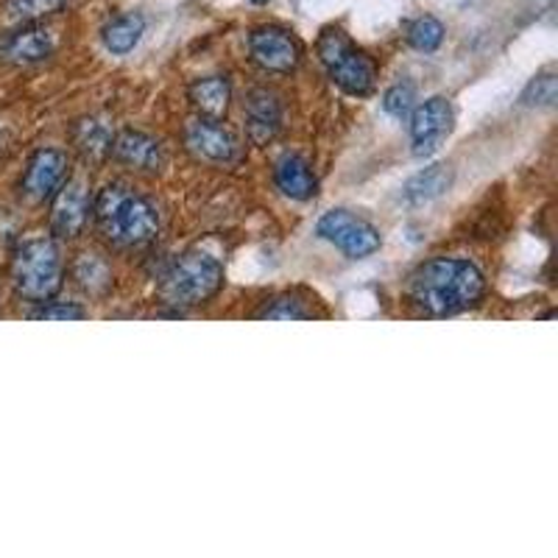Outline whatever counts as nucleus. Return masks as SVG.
Returning a JSON list of instances; mask_svg holds the SVG:
<instances>
[{
  "label": "nucleus",
  "instance_id": "1",
  "mask_svg": "<svg viewBox=\"0 0 558 558\" xmlns=\"http://www.w3.org/2000/svg\"><path fill=\"white\" fill-rule=\"evenodd\" d=\"M483 291H486L483 274L472 263L450 260V257H436L418 266L408 288L413 305L430 316H452L475 307Z\"/></svg>",
  "mask_w": 558,
  "mask_h": 558
},
{
  "label": "nucleus",
  "instance_id": "2",
  "mask_svg": "<svg viewBox=\"0 0 558 558\" xmlns=\"http://www.w3.org/2000/svg\"><path fill=\"white\" fill-rule=\"evenodd\" d=\"M93 213H96L98 232L112 246H146L159 232V216L154 204L140 196V193L123 187V184H109V187H104L98 193Z\"/></svg>",
  "mask_w": 558,
  "mask_h": 558
},
{
  "label": "nucleus",
  "instance_id": "3",
  "mask_svg": "<svg viewBox=\"0 0 558 558\" xmlns=\"http://www.w3.org/2000/svg\"><path fill=\"white\" fill-rule=\"evenodd\" d=\"M64 279L62 252L51 238H32L20 243L12 260L14 291L28 302H48L57 296Z\"/></svg>",
  "mask_w": 558,
  "mask_h": 558
},
{
  "label": "nucleus",
  "instance_id": "4",
  "mask_svg": "<svg viewBox=\"0 0 558 558\" xmlns=\"http://www.w3.org/2000/svg\"><path fill=\"white\" fill-rule=\"evenodd\" d=\"M223 282V268L204 252H184L162 274L159 291L168 305L198 307L216 296Z\"/></svg>",
  "mask_w": 558,
  "mask_h": 558
},
{
  "label": "nucleus",
  "instance_id": "5",
  "mask_svg": "<svg viewBox=\"0 0 558 558\" xmlns=\"http://www.w3.org/2000/svg\"><path fill=\"white\" fill-rule=\"evenodd\" d=\"M318 59L332 82L349 96H366L368 89L375 87V62L363 51H357L355 43L338 28H327L318 37Z\"/></svg>",
  "mask_w": 558,
  "mask_h": 558
},
{
  "label": "nucleus",
  "instance_id": "6",
  "mask_svg": "<svg viewBox=\"0 0 558 558\" xmlns=\"http://www.w3.org/2000/svg\"><path fill=\"white\" fill-rule=\"evenodd\" d=\"M318 235L336 243L347 257H368L380 248V232L347 209H332L318 221Z\"/></svg>",
  "mask_w": 558,
  "mask_h": 558
},
{
  "label": "nucleus",
  "instance_id": "7",
  "mask_svg": "<svg viewBox=\"0 0 558 558\" xmlns=\"http://www.w3.org/2000/svg\"><path fill=\"white\" fill-rule=\"evenodd\" d=\"M184 143L196 157L207 159V162H218V166H229L241 159V143L227 126H221L218 118H196L184 129Z\"/></svg>",
  "mask_w": 558,
  "mask_h": 558
},
{
  "label": "nucleus",
  "instance_id": "8",
  "mask_svg": "<svg viewBox=\"0 0 558 558\" xmlns=\"http://www.w3.org/2000/svg\"><path fill=\"white\" fill-rule=\"evenodd\" d=\"M450 132H452V107L447 98L436 96L430 98V101L422 104V107L413 109L411 137H413V154H416V157H430V154H436Z\"/></svg>",
  "mask_w": 558,
  "mask_h": 558
},
{
  "label": "nucleus",
  "instance_id": "9",
  "mask_svg": "<svg viewBox=\"0 0 558 558\" xmlns=\"http://www.w3.org/2000/svg\"><path fill=\"white\" fill-rule=\"evenodd\" d=\"M89 218V184L84 177H73L59 187L57 198H53L51 227L53 235L70 238L82 235V229L87 227Z\"/></svg>",
  "mask_w": 558,
  "mask_h": 558
},
{
  "label": "nucleus",
  "instance_id": "10",
  "mask_svg": "<svg viewBox=\"0 0 558 558\" xmlns=\"http://www.w3.org/2000/svg\"><path fill=\"white\" fill-rule=\"evenodd\" d=\"M64 177H68V154L59 148H39L23 177V196L34 204L45 202L62 187Z\"/></svg>",
  "mask_w": 558,
  "mask_h": 558
},
{
  "label": "nucleus",
  "instance_id": "11",
  "mask_svg": "<svg viewBox=\"0 0 558 558\" xmlns=\"http://www.w3.org/2000/svg\"><path fill=\"white\" fill-rule=\"evenodd\" d=\"M248 53L268 73H291L299 64V43L282 28H257L248 37Z\"/></svg>",
  "mask_w": 558,
  "mask_h": 558
},
{
  "label": "nucleus",
  "instance_id": "12",
  "mask_svg": "<svg viewBox=\"0 0 558 558\" xmlns=\"http://www.w3.org/2000/svg\"><path fill=\"white\" fill-rule=\"evenodd\" d=\"M109 154L121 166L134 168V171H157L162 166V146L154 137H148L143 132H134V129L114 134Z\"/></svg>",
  "mask_w": 558,
  "mask_h": 558
},
{
  "label": "nucleus",
  "instance_id": "13",
  "mask_svg": "<svg viewBox=\"0 0 558 558\" xmlns=\"http://www.w3.org/2000/svg\"><path fill=\"white\" fill-rule=\"evenodd\" d=\"M246 132L254 146H266L282 126V107L268 89H254L246 101Z\"/></svg>",
  "mask_w": 558,
  "mask_h": 558
},
{
  "label": "nucleus",
  "instance_id": "14",
  "mask_svg": "<svg viewBox=\"0 0 558 558\" xmlns=\"http://www.w3.org/2000/svg\"><path fill=\"white\" fill-rule=\"evenodd\" d=\"M53 51V37L51 32L45 26H37V23H26V26L14 32L12 37L3 43L0 53L9 62L17 64H32V62H43V59L51 57Z\"/></svg>",
  "mask_w": 558,
  "mask_h": 558
},
{
  "label": "nucleus",
  "instance_id": "15",
  "mask_svg": "<svg viewBox=\"0 0 558 558\" xmlns=\"http://www.w3.org/2000/svg\"><path fill=\"white\" fill-rule=\"evenodd\" d=\"M277 187L286 193L288 198H296V202H307V198L316 196V177H313L311 166H307L302 157H282L277 162Z\"/></svg>",
  "mask_w": 558,
  "mask_h": 558
},
{
  "label": "nucleus",
  "instance_id": "16",
  "mask_svg": "<svg viewBox=\"0 0 558 558\" xmlns=\"http://www.w3.org/2000/svg\"><path fill=\"white\" fill-rule=\"evenodd\" d=\"M229 98H232V89L229 82L221 76L198 78L191 87V101L198 109V114L204 118H223L229 107Z\"/></svg>",
  "mask_w": 558,
  "mask_h": 558
},
{
  "label": "nucleus",
  "instance_id": "17",
  "mask_svg": "<svg viewBox=\"0 0 558 558\" xmlns=\"http://www.w3.org/2000/svg\"><path fill=\"white\" fill-rule=\"evenodd\" d=\"M452 184L450 166H430L425 171H418L416 177L408 179L405 184V198L411 204H427L438 198Z\"/></svg>",
  "mask_w": 558,
  "mask_h": 558
},
{
  "label": "nucleus",
  "instance_id": "18",
  "mask_svg": "<svg viewBox=\"0 0 558 558\" xmlns=\"http://www.w3.org/2000/svg\"><path fill=\"white\" fill-rule=\"evenodd\" d=\"M112 137L109 126L98 118H87V121H78L73 129V140H76L78 151L84 154L93 162H101L109 157V148H112Z\"/></svg>",
  "mask_w": 558,
  "mask_h": 558
},
{
  "label": "nucleus",
  "instance_id": "19",
  "mask_svg": "<svg viewBox=\"0 0 558 558\" xmlns=\"http://www.w3.org/2000/svg\"><path fill=\"white\" fill-rule=\"evenodd\" d=\"M143 28H146V23L140 14H121L104 28V45L112 53H129L143 37Z\"/></svg>",
  "mask_w": 558,
  "mask_h": 558
},
{
  "label": "nucleus",
  "instance_id": "20",
  "mask_svg": "<svg viewBox=\"0 0 558 558\" xmlns=\"http://www.w3.org/2000/svg\"><path fill=\"white\" fill-rule=\"evenodd\" d=\"M73 277L87 293H104L112 286V271L98 254H82L73 266Z\"/></svg>",
  "mask_w": 558,
  "mask_h": 558
},
{
  "label": "nucleus",
  "instance_id": "21",
  "mask_svg": "<svg viewBox=\"0 0 558 558\" xmlns=\"http://www.w3.org/2000/svg\"><path fill=\"white\" fill-rule=\"evenodd\" d=\"M64 7V0H7V20L12 23H37V20L48 17V14H57Z\"/></svg>",
  "mask_w": 558,
  "mask_h": 558
},
{
  "label": "nucleus",
  "instance_id": "22",
  "mask_svg": "<svg viewBox=\"0 0 558 558\" xmlns=\"http://www.w3.org/2000/svg\"><path fill=\"white\" fill-rule=\"evenodd\" d=\"M441 39H445V26L436 17H430V14L413 20L411 28H408V43L418 48V51H436Z\"/></svg>",
  "mask_w": 558,
  "mask_h": 558
},
{
  "label": "nucleus",
  "instance_id": "23",
  "mask_svg": "<svg viewBox=\"0 0 558 558\" xmlns=\"http://www.w3.org/2000/svg\"><path fill=\"white\" fill-rule=\"evenodd\" d=\"M558 96V78L553 73H542L533 78L522 93V104L525 107H553Z\"/></svg>",
  "mask_w": 558,
  "mask_h": 558
},
{
  "label": "nucleus",
  "instance_id": "24",
  "mask_svg": "<svg viewBox=\"0 0 558 558\" xmlns=\"http://www.w3.org/2000/svg\"><path fill=\"white\" fill-rule=\"evenodd\" d=\"M413 107H416V89L408 82L393 84L386 96H383V109L388 114H393V118H405V114H411Z\"/></svg>",
  "mask_w": 558,
  "mask_h": 558
},
{
  "label": "nucleus",
  "instance_id": "25",
  "mask_svg": "<svg viewBox=\"0 0 558 558\" xmlns=\"http://www.w3.org/2000/svg\"><path fill=\"white\" fill-rule=\"evenodd\" d=\"M257 318H274V322H286V318H313V311H305L302 302L293 296H279L274 302H268Z\"/></svg>",
  "mask_w": 558,
  "mask_h": 558
},
{
  "label": "nucleus",
  "instance_id": "26",
  "mask_svg": "<svg viewBox=\"0 0 558 558\" xmlns=\"http://www.w3.org/2000/svg\"><path fill=\"white\" fill-rule=\"evenodd\" d=\"M84 316H87V313L76 305H48V302H45L43 311L34 313V318H43V322H53V318H62V322L73 318V322H78V318Z\"/></svg>",
  "mask_w": 558,
  "mask_h": 558
}]
</instances>
